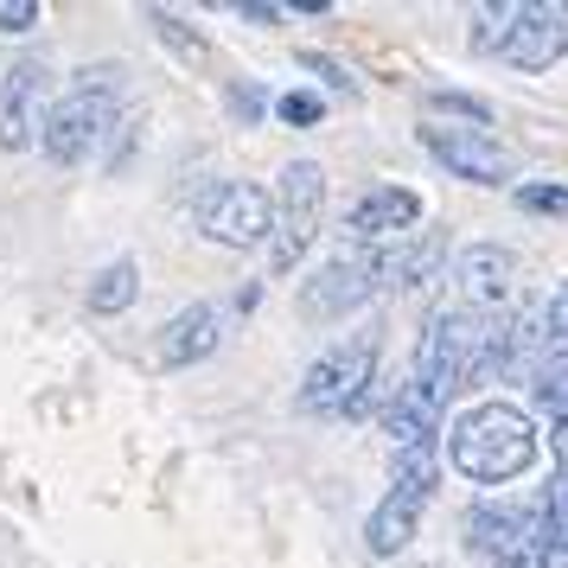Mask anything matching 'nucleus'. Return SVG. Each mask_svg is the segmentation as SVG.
I'll return each mask as SVG.
<instances>
[{
    "instance_id": "nucleus-1",
    "label": "nucleus",
    "mask_w": 568,
    "mask_h": 568,
    "mask_svg": "<svg viewBox=\"0 0 568 568\" xmlns=\"http://www.w3.org/2000/svg\"><path fill=\"white\" fill-rule=\"evenodd\" d=\"M486 371H505V307H440L415 345V384L447 409Z\"/></svg>"
},
{
    "instance_id": "nucleus-2",
    "label": "nucleus",
    "mask_w": 568,
    "mask_h": 568,
    "mask_svg": "<svg viewBox=\"0 0 568 568\" xmlns=\"http://www.w3.org/2000/svg\"><path fill=\"white\" fill-rule=\"evenodd\" d=\"M447 454H454V466H460L466 479L505 486V479H517V473L537 466V428H530V415L511 409V403H479L473 415H460Z\"/></svg>"
},
{
    "instance_id": "nucleus-3",
    "label": "nucleus",
    "mask_w": 568,
    "mask_h": 568,
    "mask_svg": "<svg viewBox=\"0 0 568 568\" xmlns=\"http://www.w3.org/2000/svg\"><path fill=\"white\" fill-rule=\"evenodd\" d=\"M377 396V333H358L352 345H333L301 384V415H352Z\"/></svg>"
},
{
    "instance_id": "nucleus-4",
    "label": "nucleus",
    "mask_w": 568,
    "mask_h": 568,
    "mask_svg": "<svg viewBox=\"0 0 568 568\" xmlns=\"http://www.w3.org/2000/svg\"><path fill=\"white\" fill-rule=\"evenodd\" d=\"M268 205H275L268 262H275V275H287L294 262L307 256L313 231H320V205H326V173H320V160H294L282 173V199H268Z\"/></svg>"
},
{
    "instance_id": "nucleus-5",
    "label": "nucleus",
    "mask_w": 568,
    "mask_h": 568,
    "mask_svg": "<svg viewBox=\"0 0 568 568\" xmlns=\"http://www.w3.org/2000/svg\"><path fill=\"white\" fill-rule=\"evenodd\" d=\"M109 129H115V97H103V90H71V97H58L39 115V148H45L52 166H78Z\"/></svg>"
},
{
    "instance_id": "nucleus-6",
    "label": "nucleus",
    "mask_w": 568,
    "mask_h": 568,
    "mask_svg": "<svg viewBox=\"0 0 568 568\" xmlns=\"http://www.w3.org/2000/svg\"><path fill=\"white\" fill-rule=\"evenodd\" d=\"M422 148H428L454 180H473V185H511L517 180V160L505 154L486 129H422Z\"/></svg>"
},
{
    "instance_id": "nucleus-7",
    "label": "nucleus",
    "mask_w": 568,
    "mask_h": 568,
    "mask_svg": "<svg viewBox=\"0 0 568 568\" xmlns=\"http://www.w3.org/2000/svg\"><path fill=\"white\" fill-rule=\"evenodd\" d=\"M268 224H275V205H268L262 185H217L205 199V211H199V231H205L211 243H231V250L262 243Z\"/></svg>"
},
{
    "instance_id": "nucleus-8",
    "label": "nucleus",
    "mask_w": 568,
    "mask_h": 568,
    "mask_svg": "<svg viewBox=\"0 0 568 568\" xmlns=\"http://www.w3.org/2000/svg\"><path fill=\"white\" fill-rule=\"evenodd\" d=\"M45 58H13L0 78V154H20L39 141V97H45Z\"/></svg>"
},
{
    "instance_id": "nucleus-9",
    "label": "nucleus",
    "mask_w": 568,
    "mask_h": 568,
    "mask_svg": "<svg viewBox=\"0 0 568 568\" xmlns=\"http://www.w3.org/2000/svg\"><path fill=\"white\" fill-rule=\"evenodd\" d=\"M371 294H377L371 256H338V262H326L313 282H301V313H307V320H345V313H358Z\"/></svg>"
},
{
    "instance_id": "nucleus-10",
    "label": "nucleus",
    "mask_w": 568,
    "mask_h": 568,
    "mask_svg": "<svg viewBox=\"0 0 568 568\" xmlns=\"http://www.w3.org/2000/svg\"><path fill=\"white\" fill-rule=\"evenodd\" d=\"M568 52V7H517L505 32V58L517 71H549Z\"/></svg>"
},
{
    "instance_id": "nucleus-11",
    "label": "nucleus",
    "mask_w": 568,
    "mask_h": 568,
    "mask_svg": "<svg viewBox=\"0 0 568 568\" xmlns=\"http://www.w3.org/2000/svg\"><path fill=\"white\" fill-rule=\"evenodd\" d=\"M460 537L473 556H491V562H511L517 549H530L537 537V511H511V505H473L460 517Z\"/></svg>"
},
{
    "instance_id": "nucleus-12",
    "label": "nucleus",
    "mask_w": 568,
    "mask_h": 568,
    "mask_svg": "<svg viewBox=\"0 0 568 568\" xmlns=\"http://www.w3.org/2000/svg\"><path fill=\"white\" fill-rule=\"evenodd\" d=\"M415 217H422V199H415L409 185H377V192H364L352 217H345V231L358 236V243H389V236H409Z\"/></svg>"
},
{
    "instance_id": "nucleus-13",
    "label": "nucleus",
    "mask_w": 568,
    "mask_h": 568,
    "mask_svg": "<svg viewBox=\"0 0 568 568\" xmlns=\"http://www.w3.org/2000/svg\"><path fill=\"white\" fill-rule=\"evenodd\" d=\"M440 256H447V236L409 231V243L396 236L389 250H371V275H377V287H415L440 268Z\"/></svg>"
},
{
    "instance_id": "nucleus-14",
    "label": "nucleus",
    "mask_w": 568,
    "mask_h": 568,
    "mask_svg": "<svg viewBox=\"0 0 568 568\" xmlns=\"http://www.w3.org/2000/svg\"><path fill=\"white\" fill-rule=\"evenodd\" d=\"M511 275H517V256L505 243H473L460 250V294L466 307H498L511 294Z\"/></svg>"
},
{
    "instance_id": "nucleus-15",
    "label": "nucleus",
    "mask_w": 568,
    "mask_h": 568,
    "mask_svg": "<svg viewBox=\"0 0 568 568\" xmlns=\"http://www.w3.org/2000/svg\"><path fill=\"white\" fill-rule=\"evenodd\" d=\"M435 428H440V403L428 396V389L415 384H396V396H389V409H384V435L389 447L403 454V447H435Z\"/></svg>"
},
{
    "instance_id": "nucleus-16",
    "label": "nucleus",
    "mask_w": 568,
    "mask_h": 568,
    "mask_svg": "<svg viewBox=\"0 0 568 568\" xmlns=\"http://www.w3.org/2000/svg\"><path fill=\"white\" fill-rule=\"evenodd\" d=\"M217 352V307H185V313H173L166 326H160V364L166 371H185V364H199V358H211Z\"/></svg>"
},
{
    "instance_id": "nucleus-17",
    "label": "nucleus",
    "mask_w": 568,
    "mask_h": 568,
    "mask_svg": "<svg viewBox=\"0 0 568 568\" xmlns=\"http://www.w3.org/2000/svg\"><path fill=\"white\" fill-rule=\"evenodd\" d=\"M134 294H141V262H109V268H97V275H90V294H83V301H90V313H129L134 307Z\"/></svg>"
},
{
    "instance_id": "nucleus-18",
    "label": "nucleus",
    "mask_w": 568,
    "mask_h": 568,
    "mask_svg": "<svg viewBox=\"0 0 568 568\" xmlns=\"http://www.w3.org/2000/svg\"><path fill=\"white\" fill-rule=\"evenodd\" d=\"M435 479H440V460H435V447H403L396 454V505H409V511H422L428 498H435Z\"/></svg>"
},
{
    "instance_id": "nucleus-19",
    "label": "nucleus",
    "mask_w": 568,
    "mask_h": 568,
    "mask_svg": "<svg viewBox=\"0 0 568 568\" xmlns=\"http://www.w3.org/2000/svg\"><path fill=\"white\" fill-rule=\"evenodd\" d=\"M415 517H422V511H409V505L384 498V505L371 511V524H364V542H371V556H403V549H409V537H415Z\"/></svg>"
},
{
    "instance_id": "nucleus-20",
    "label": "nucleus",
    "mask_w": 568,
    "mask_h": 568,
    "mask_svg": "<svg viewBox=\"0 0 568 568\" xmlns=\"http://www.w3.org/2000/svg\"><path fill=\"white\" fill-rule=\"evenodd\" d=\"M148 20H154L160 45H166V52H173V58H185V64H205V58H211L205 32H192V27H185V20H173V13H166V7H154V13H148Z\"/></svg>"
},
{
    "instance_id": "nucleus-21",
    "label": "nucleus",
    "mask_w": 568,
    "mask_h": 568,
    "mask_svg": "<svg viewBox=\"0 0 568 568\" xmlns=\"http://www.w3.org/2000/svg\"><path fill=\"white\" fill-rule=\"evenodd\" d=\"M530 396H537V409L549 415V422H562V428H568V358L537 364V384H530Z\"/></svg>"
},
{
    "instance_id": "nucleus-22",
    "label": "nucleus",
    "mask_w": 568,
    "mask_h": 568,
    "mask_svg": "<svg viewBox=\"0 0 568 568\" xmlns=\"http://www.w3.org/2000/svg\"><path fill=\"white\" fill-rule=\"evenodd\" d=\"M294 64H301V71H313V78L326 83L333 97H358V78H352V71H345V64H338L333 52H301Z\"/></svg>"
},
{
    "instance_id": "nucleus-23",
    "label": "nucleus",
    "mask_w": 568,
    "mask_h": 568,
    "mask_svg": "<svg viewBox=\"0 0 568 568\" xmlns=\"http://www.w3.org/2000/svg\"><path fill=\"white\" fill-rule=\"evenodd\" d=\"M568 358V287L556 301H542V364Z\"/></svg>"
},
{
    "instance_id": "nucleus-24",
    "label": "nucleus",
    "mask_w": 568,
    "mask_h": 568,
    "mask_svg": "<svg viewBox=\"0 0 568 568\" xmlns=\"http://www.w3.org/2000/svg\"><path fill=\"white\" fill-rule=\"evenodd\" d=\"M275 115H282L287 129H313V122L326 115V103H320L313 90H287V97H275Z\"/></svg>"
},
{
    "instance_id": "nucleus-25",
    "label": "nucleus",
    "mask_w": 568,
    "mask_h": 568,
    "mask_svg": "<svg viewBox=\"0 0 568 568\" xmlns=\"http://www.w3.org/2000/svg\"><path fill=\"white\" fill-rule=\"evenodd\" d=\"M428 109H447V115H466L473 129H486L491 109L479 103V97H466V90H428Z\"/></svg>"
},
{
    "instance_id": "nucleus-26",
    "label": "nucleus",
    "mask_w": 568,
    "mask_h": 568,
    "mask_svg": "<svg viewBox=\"0 0 568 568\" xmlns=\"http://www.w3.org/2000/svg\"><path fill=\"white\" fill-rule=\"evenodd\" d=\"M511 13L517 7H479V32H473V52H505V32H511Z\"/></svg>"
},
{
    "instance_id": "nucleus-27",
    "label": "nucleus",
    "mask_w": 568,
    "mask_h": 568,
    "mask_svg": "<svg viewBox=\"0 0 568 568\" xmlns=\"http://www.w3.org/2000/svg\"><path fill=\"white\" fill-rule=\"evenodd\" d=\"M517 205L524 211H549V217H568V185H517Z\"/></svg>"
},
{
    "instance_id": "nucleus-28",
    "label": "nucleus",
    "mask_w": 568,
    "mask_h": 568,
    "mask_svg": "<svg viewBox=\"0 0 568 568\" xmlns=\"http://www.w3.org/2000/svg\"><path fill=\"white\" fill-rule=\"evenodd\" d=\"M262 109H268V97H262V83H236L231 90V115L250 129V122H262Z\"/></svg>"
},
{
    "instance_id": "nucleus-29",
    "label": "nucleus",
    "mask_w": 568,
    "mask_h": 568,
    "mask_svg": "<svg viewBox=\"0 0 568 568\" xmlns=\"http://www.w3.org/2000/svg\"><path fill=\"white\" fill-rule=\"evenodd\" d=\"M39 27V0H0V32H32Z\"/></svg>"
},
{
    "instance_id": "nucleus-30",
    "label": "nucleus",
    "mask_w": 568,
    "mask_h": 568,
    "mask_svg": "<svg viewBox=\"0 0 568 568\" xmlns=\"http://www.w3.org/2000/svg\"><path fill=\"white\" fill-rule=\"evenodd\" d=\"M236 13H243V20H256V27H275V20H282V7H262V0H250V7H236Z\"/></svg>"
},
{
    "instance_id": "nucleus-31",
    "label": "nucleus",
    "mask_w": 568,
    "mask_h": 568,
    "mask_svg": "<svg viewBox=\"0 0 568 568\" xmlns=\"http://www.w3.org/2000/svg\"><path fill=\"white\" fill-rule=\"evenodd\" d=\"M491 568H530V562H524V556H511V562H491Z\"/></svg>"
}]
</instances>
